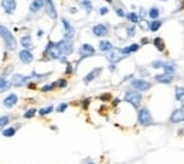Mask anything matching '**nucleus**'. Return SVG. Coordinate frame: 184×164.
I'll list each match as a JSON object with an SVG mask.
<instances>
[{"label": "nucleus", "instance_id": "37998d69", "mask_svg": "<svg viewBox=\"0 0 184 164\" xmlns=\"http://www.w3.org/2000/svg\"><path fill=\"white\" fill-rule=\"evenodd\" d=\"M74 72V68L71 64H67V69H65V74H72Z\"/></svg>", "mask_w": 184, "mask_h": 164}, {"label": "nucleus", "instance_id": "49530a36", "mask_svg": "<svg viewBox=\"0 0 184 164\" xmlns=\"http://www.w3.org/2000/svg\"><path fill=\"white\" fill-rule=\"evenodd\" d=\"M43 34H44L43 30H38V31H37V36H38V37H43Z\"/></svg>", "mask_w": 184, "mask_h": 164}, {"label": "nucleus", "instance_id": "5701e85b", "mask_svg": "<svg viewBox=\"0 0 184 164\" xmlns=\"http://www.w3.org/2000/svg\"><path fill=\"white\" fill-rule=\"evenodd\" d=\"M99 50L102 52H109V51H112V50H113V45H112V43H110V41L102 40L99 43Z\"/></svg>", "mask_w": 184, "mask_h": 164}, {"label": "nucleus", "instance_id": "09e8293b", "mask_svg": "<svg viewBox=\"0 0 184 164\" xmlns=\"http://www.w3.org/2000/svg\"><path fill=\"white\" fill-rule=\"evenodd\" d=\"M149 43V40H147V38H142V44H147Z\"/></svg>", "mask_w": 184, "mask_h": 164}, {"label": "nucleus", "instance_id": "9d476101", "mask_svg": "<svg viewBox=\"0 0 184 164\" xmlns=\"http://www.w3.org/2000/svg\"><path fill=\"white\" fill-rule=\"evenodd\" d=\"M79 55H81V59L82 58H91L95 55V48L92 47L91 44H82L79 47Z\"/></svg>", "mask_w": 184, "mask_h": 164}, {"label": "nucleus", "instance_id": "2eb2a0df", "mask_svg": "<svg viewBox=\"0 0 184 164\" xmlns=\"http://www.w3.org/2000/svg\"><path fill=\"white\" fill-rule=\"evenodd\" d=\"M18 58H20V61H21L23 64H31L34 57H33V54L30 52V50L24 48V50H21V51L18 52Z\"/></svg>", "mask_w": 184, "mask_h": 164}, {"label": "nucleus", "instance_id": "5fc2aeb1", "mask_svg": "<svg viewBox=\"0 0 184 164\" xmlns=\"http://www.w3.org/2000/svg\"><path fill=\"white\" fill-rule=\"evenodd\" d=\"M88 164H95V163H88Z\"/></svg>", "mask_w": 184, "mask_h": 164}, {"label": "nucleus", "instance_id": "aec40b11", "mask_svg": "<svg viewBox=\"0 0 184 164\" xmlns=\"http://www.w3.org/2000/svg\"><path fill=\"white\" fill-rule=\"evenodd\" d=\"M151 44L155 45L156 48H157L160 52H163L166 50V45H164V40H163L162 37H155L153 38V41H151Z\"/></svg>", "mask_w": 184, "mask_h": 164}, {"label": "nucleus", "instance_id": "bb28decb", "mask_svg": "<svg viewBox=\"0 0 184 164\" xmlns=\"http://www.w3.org/2000/svg\"><path fill=\"white\" fill-rule=\"evenodd\" d=\"M149 17L151 18V20H156V18H159V16H160V9L156 7V6H153V7L149 9Z\"/></svg>", "mask_w": 184, "mask_h": 164}, {"label": "nucleus", "instance_id": "423d86ee", "mask_svg": "<svg viewBox=\"0 0 184 164\" xmlns=\"http://www.w3.org/2000/svg\"><path fill=\"white\" fill-rule=\"evenodd\" d=\"M58 45L59 51L63 52V55H70L71 52L74 51V44H72V40H68V38H63L61 41L57 43Z\"/></svg>", "mask_w": 184, "mask_h": 164}, {"label": "nucleus", "instance_id": "a878e982", "mask_svg": "<svg viewBox=\"0 0 184 164\" xmlns=\"http://www.w3.org/2000/svg\"><path fill=\"white\" fill-rule=\"evenodd\" d=\"M20 43H21V45L26 48V50H29V48L33 47V40H31V37L30 36H23L21 40H20Z\"/></svg>", "mask_w": 184, "mask_h": 164}, {"label": "nucleus", "instance_id": "393cba45", "mask_svg": "<svg viewBox=\"0 0 184 164\" xmlns=\"http://www.w3.org/2000/svg\"><path fill=\"white\" fill-rule=\"evenodd\" d=\"M77 3L79 4V6H82V7L86 10V13H91L92 9H94L91 0H77Z\"/></svg>", "mask_w": 184, "mask_h": 164}, {"label": "nucleus", "instance_id": "dca6fc26", "mask_svg": "<svg viewBox=\"0 0 184 164\" xmlns=\"http://www.w3.org/2000/svg\"><path fill=\"white\" fill-rule=\"evenodd\" d=\"M101 72H102V68H101V67H98V68H95V69H92L91 72L86 74V75L84 77V82H85V84H89V82L95 79V78L98 77Z\"/></svg>", "mask_w": 184, "mask_h": 164}, {"label": "nucleus", "instance_id": "6ab92c4d", "mask_svg": "<svg viewBox=\"0 0 184 164\" xmlns=\"http://www.w3.org/2000/svg\"><path fill=\"white\" fill-rule=\"evenodd\" d=\"M174 98L177 102H180L184 106V88L183 86H177L174 89Z\"/></svg>", "mask_w": 184, "mask_h": 164}, {"label": "nucleus", "instance_id": "4c0bfd02", "mask_svg": "<svg viewBox=\"0 0 184 164\" xmlns=\"http://www.w3.org/2000/svg\"><path fill=\"white\" fill-rule=\"evenodd\" d=\"M115 11H116V14L119 16V17H126V13H125V10L122 7H116L115 9Z\"/></svg>", "mask_w": 184, "mask_h": 164}, {"label": "nucleus", "instance_id": "473e14b6", "mask_svg": "<svg viewBox=\"0 0 184 164\" xmlns=\"http://www.w3.org/2000/svg\"><path fill=\"white\" fill-rule=\"evenodd\" d=\"M55 86H57V84H47L44 85V86L41 88V91L43 92H50V91H54Z\"/></svg>", "mask_w": 184, "mask_h": 164}, {"label": "nucleus", "instance_id": "c9c22d12", "mask_svg": "<svg viewBox=\"0 0 184 164\" xmlns=\"http://www.w3.org/2000/svg\"><path fill=\"white\" fill-rule=\"evenodd\" d=\"M36 113H37L36 109H29V110H26V113H24V117H26V119H30V117H33Z\"/></svg>", "mask_w": 184, "mask_h": 164}, {"label": "nucleus", "instance_id": "603ef678", "mask_svg": "<svg viewBox=\"0 0 184 164\" xmlns=\"http://www.w3.org/2000/svg\"><path fill=\"white\" fill-rule=\"evenodd\" d=\"M2 128H3V124H0V130H2Z\"/></svg>", "mask_w": 184, "mask_h": 164}, {"label": "nucleus", "instance_id": "cd10ccee", "mask_svg": "<svg viewBox=\"0 0 184 164\" xmlns=\"http://www.w3.org/2000/svg\"><path fill=\"white\" fill-rule=\"evenodd\" d=\"M109 52H110V51H109ZM118 52H119V50H113V52H110L109 57H108V61L112 62V64H115V62H118L119 59L123 58V57H118Z\"/></svg>", "mask_w": 184, "mask_h": 164}, {"label": "nucleus", "instance_id": "4468645a", "mask_svg": "<svg viewBox=\"0 0 184 164\" xmlns=\"http://www.w3.org/2000/svg\"><path fill=\"white\" fill-rule=\"evenodd\" d=\"M92 34L95 37H106L108 36V27L105 24H96L92 27Z\"/></svg>", "mask_w": 184, "mask_h": 164}, {"label": "nucleus", "instance_id": "9b49d317", "mask_svg": "<svg viewBox=\"0 0 184 164\" xmlns=\"http://www.w3.org/2000/svg\"><path fill=\"white\" fill-rule=\"evenodd\" d=\"M11 79H13L11 84L14 85V86H23V85H26L27 82L31 79V77H29V75H21V74H14Z\"/></svg>", "mask_w": 184, "mask_h": 164}, {"label": "nucleus", "instance_id": "a19ab883", "mask_svg": "<svg viewBox=\"0 0 184 164\" xmlns=\"http://www.w3.org/2000/svg\"><path fill=\"white\" fill-rule=\"evenodd\" d=\"M99 99H101V101H109L110 95H109V93H102V95L99 96Z\"/></svg>", "mask_w": 184, "mask_h": 164}, {"label": "nucleus", "instance_id": "f257e3e1", "mask_svg": "<svg viewBox=\"0 0 184 164\" xmlns=\"http://www.w3.org/2000/svg\"><path fill=\"white\" fill-rule=\"evenodd\" d=\"M123 101L128 103H130V105L135 108V109H140V105H142V93H140L139 91H132V89H129V91L125 92V98H123Z\"/></svg>", "mask_w": 184, "mask_h": 164}, {"label": "nucleus", "instance_id": "7ed1b4c3", "mask_svg": "<svg viewBox=\"0 0 184 164\" xmlns=\"http://www.w3.org/2000/svg\"><path fill=\"white\" fill-rule=\"evenodd\" d=\"M137 123L143 128H147V126H153L155 124V120H153V116H151L150 110L147 108H140L139 112H137Z\"/></svg>", "mask_w": 184, "mask_h": 164}, {"label": "nucleus", "instance_id": "4be33fe9", "mask_svg": "<svg viewBox=\"0 0 184 164\" xmlns=\"http://www.w3.org/2000/svg\"><path fill=\"white\" fill-rule=\"evenodd\" d=\"M163 71L166 74H170V75H174L177 72V65H174L173 62H164L163 65Z\"/></svg>", "mask_w": 184, "mask_h": 164}, {"label": "nucleus", "instance_id": "20e7f679", "mask_svg": "<svg viewBox=\"0 0 184 164\" xmlns=\"http://www.w3.org/2000/svg\"><path fill=\"white\" fill-rule=\"evenodd\" d=\"M45 55H48L51 59H61L63 57V52L59 51L57 43H52V41H48L47 47H45Z\"/></svg>", "mask_w": 184, "mask_h": 164}, {"label": "nucleus", "instance_id": "7c9ffc66", "mask_svg": "<svg viewBox=\"0 0 184 164\" xmlns=\"http://www.w3.org/2000/svg\"><path fill=\"white\" fill-rule=\"evenodd\" d=\"M52 110H54V106H52V105L45 106V108H41V109L38 110V115H41V116H45V115H48V113H51Z\"/></svg>", "mask_w": 184, "mask_h": 164}, {"label": "nucleus", "instance_id": "72a5a7b5", "mask_svg": "<svg viewBox=\"0 0 184 164\" xmlns=\"http://www.w3.org/2000/svg\"><path fill=\"white\" fill-rule=\"evenodd\" d=\"M126 33H128V37H133V36H135V34H136V27H135V24H132L130 27H128Z\"/></svg>", "mask_w": 184, "mask_h": 164}, {"label": "nucleus", "instance_id": "412c9836", "mask_svg": "<svg viewBox=\"0 0 184 164\" xmlns=\"http://www.w3.org/2000/svg\"><path fill=\"white\" fill-rule=\"evenodd\" d=\"M139 48H140L139 44H132V45H128V47H125V48H121V54L129 55V54H132V52H136Z\"/></svg>", "mask_w": 184, "mask_h": 164}, {"label": "nucleus", "instance_id": "1a4fd4ad", "mask_svg": "<svg viewBox=\"0 0 184 164\" xmlns=\"http://www.w3.org/2000/svg\"><path fill=\"white\" fill-rule=\"evenodd\" d=\"M184 122V106L183 108H178V109H174L170 115V123L177 124Z\"/></svg>", "mask_w": 184, "mask_h": 164}, {"label": "nucleus", "instance_id": "8fccbe9b", "mask_svg": "<svg viewBox=\"0 0 184 164\" xmlns=\"http://www.w3.org/2000/svg\"><path fill=\"white\" fill-rule=\"evenodd\" d=\"M106 2H108V3H112V2H113V0H106Z\"/></svg>", "mask_w": 184, "mask_h": 164}, {"label": "nucleus", "instance_id": "79ce46f5", "mask_svg": "<svg viewBox=\"0 0 184 164\" xmlns=\"http://www.w3.org/2000/svg\"><path fill=\"white\" fill-rule=\"evenodd\" d=\"M108 11H109V9H108V7H101L99 9V14L105 16V14H108Z\"/></svg>", "mask_w": 184, "mask_h": 164}, {"label": "nucleus", "instance_id": "58836bf2", "mask_svg": "<svg viewBox=\"0 0 184 164\" xmlns=\"http://www.w3.org/2000/svg\"><path fill=\"white\" fill-rule=\"evenodd\" d=\"M9 122H10V117L9 116H0V124H7Z\"/></svg>", "mask_w": 184, "mask_h": 164}, {"label": "nucleus", "instance_id": "f3484780", "mask_svg": "<svg viewBox=\"0 0 184 164\" xmlns=\"http://www.w3.org/2000/svg\"><path fill=\"white\" fill-rule=\"evenodd\" d=\"M17 101H18L17 95H16V93H10L9 96H6V98H4L3 105L6 106V108H13V106L17 103Z\"/></svg>", "mask_w": 184, "mask_h": 164}, {"label": "nucleus", "instance_id": "6e6552de", "mask_svg": "<svg viewBox=\"0 0 184 164\" xmlns=\"http://www.w3.org/2000/svg\"><path fill=\"white\" fill-rule=\"evenodd\" d=\"M44 9H45V13L48 14V17L51 18V20H57L58 13H57V9H55L52 0H44Z\"/></svg>", "mask_w": 184, "mask_h": 164}, {"label": "nucleus", "instance_id": "c756f323", "mask_svg": "<svg viewBox=\"0 0 184 164\" xmlns=\"http://www.w3.org/2000/svg\"><path fill=\"white\" fill-rule=\"evenodd\" d=\"M9 86H10V82H9L6 78H0V93L4 91H7Z\"/></svg>", "mask_w": 184, "mask_h": 164}, {"label": "nucleus", "instance_id": "ea45409f", "mask_svg": "<svg viewBox=\"0 0 184 164\" xmlns=\"http://www.w3.org/2000/svg\"><path fill=\"white\" fill-rule=\"evenodd\" d=\"M55 84H57V86L58 88H65L67 86V81L65 79H58Z\"/></svg>", "mask_w": 184, "mask_h": 164}, {"label": "nucleus", "instance_id": "a211bd4d", "mask_svg": "<svg viewBox=\"0 0 184 164\" xmlns=\"http://www.w3.org/2000/svg\"><path fill=\"white\" fill-rule=\"evenodd\" d=\"M43 7H44V0H33V2L30 3V11H31V13H37V11H40Z\"/></svg>", "mask_w": 184, "mask_h": 164}, {"label": "nucleus", "instance_id": "c03bdc74", "mask_svg": "<svg viewBox=\"0 0 184 164\" xmlns=\"http://www.w3.org/2000/svg\"><path fill=\"white\" fill-rule=\"evenodd\" d=\"M89 102H91V99H85V101H84V103H82V106H84V108H88Z\"/></svg>", "mask_w": 184, "mask_h": 164}, {"label": "nucleus", "instance_id": "f8f14e48", "mask_svg": "<svg viewBox=\"0 0 184 164\" xmlns=\"http://www.w3.org/2000/svg\"><path fill=\"white\" fill-rule=\"evenodd\" d=\"M2 7L7 14H13L17 7V2L16 0H2Z\"/></svg>", "mask_w": 184, "mask_h": 164}, {"label": "nucleus", "instance_id": "864d4df0", "mask_svg": "<svg viewBox=\"0 0 184 164\" xmlns=\"http://www.w3.org/2000/svg\"><path fill=\"white\" fill-rule=\"evenodd\" d=\"M160 2H167V0H160Z\"/></svg>", "mask_w": 184, "mask_h": 164}, {"label": "nucleus", "instance_id": "39448f33", "mask_svg": "<svg viewBox=\"0 0 184 164\" xmlns=\"http://www.w3.org/2000/svg\"><path fill=\"white\" fill-rule=\"evenodd\" d=\"M132 88L133 89H136V91L139 92H147L149 89L151 88V84L149 82V81L143 79V78H137V79H133L132 82Z\"/></svg>", "mask_w": 184, "mask_h": 164}, {"label": "nucleus", "instance_id": "a18cd8bd", "mask_svg": "<svg viewBox=\"0 0 184 164\" xmlns=\"http://www.w3.org/2000/svg\"><path fill=\"white\" fill-rule=\"evenodd\" d=\"M119 102H121V99H113V102H112V105L113 106H118Z\"/></svg>", "mask_w": 184, "mask_h": 164}, {"label": "nucleus", "instance_id": "2f4dec72", "mask_svg": "<svg viewBox=\"0 0 184 164\" xmlns=\"http://www.w3.org/2000/svg\"><path fill=\"white\" fill-rule=\"evenodd\" d=\"M2 135H3L4 137H11V136H14V135H16V129H14V128L3 129V132H2Z\"/></svg>", "mask_w": 184, "mask_h": 164}, {"label": "nucleus", "instance_id": "e433bc0d", "mask_svg": "<svg viewBox=\"0 0 184 164\" xmlns=\"http://www.w3.org/2000/svg\"><path fill=\"white\" fill-rule=\"evenodd\" d=\"M67 108H68V105H67V103H59L58 106H57V112L58 113H63V112H65L67 110Z\"/></svg>", "mask_w": 184, "mask_h": 164}, {"label": "nucleus", "instance_id": "f704fd0d", "mask_svg": "<svg viewBox=\"0 0 184 164\" xmlns=\"http://www.w3.org/2000/svg\"><path fill=\"white\" fill-rule=\"evenodd\" d=\"M163 65H164V61H153L151 62V67L155 69H159V68L163 69Z\"/></svg>", "mask_w": 184, "mask_h": 164}, {"label": "nucleus", "instance_id": "0eeeda50", "mask_svg": "<svg viewBox=\"0 0 184 164\" xmlns=\"http://www.w3.org/2000/svg\"><path fill=\"white\" fill-rule=\"evenodd\" d=\"M61 21H63V29H64V38H68V40H72L74 36H75V29L72 27L68 20L65 17L61 18Z\"/></svg>", "mask_w": 184, "mask_h": 164}, {"label": "nucleus", "instance_id": "ddd939ff", "mask_svg": "<svg viewBox=\"0 0 184 164\" xmlns=\"http://www.w3.org/2000/svg\"><path fill=\"white\" fill-rule=\"evenodd\" d=\"M155 81L159 82V84H166L170 85L174 81V75H170V74H159V75H155Z\"/></svg>", "mask_w": 184, "mask_h": 164}, {"label": "nucleus", "instance_id": "3c124183", "mask_svg": "<svg viewBox=\"0 0 184 164\" xmlns=\"http://www.w3.org/2000/svg\"><path fill=\"white\" fill-rule=\"evenodd\" d=\"M180 133H181V135H184V129H183V130H181V132H180Z\"/></svg>", "mask_w": 184, "mask_h": 164}, {"label": "nucleus", "instance_id": "c85d7f7f", "mask_svg": "<svg viewBox=\"0 0 184 164\" xmlns=\"http://www.w3.org/2000/svg\"><path fill=\"white\" fill-rule=\"evenodd\" d=\"M126 18H128L132 24H137V23H139V16H137V13H135V11L128 13V14H126Z\"/></svg>", "mask_w": 184, "mask_h": 164}, {"label": "nucleus", "instance_id": "b1692460", "mask_svg": "<svg viewBox=\"0 0 184 164\" xmlns=\"http://www.w3.org/2000/svg\"><path fill=\"white\" fill-rule=\"evenodd\" d=\"M162 26H163V20H159V18H156V20H151V21L149 23V30L155 33V31H157V30L160 29Z\"/></svg>", "mask_w": 184, "mask_h": 164}, {"label": "nucleus", "instance_id": "f03ea898", "mask_svg": "<svg viewBox=\"0 0 184 164\" xmlns=\"http://www.w3.org/2000/svg\"><path fill=\"white\" fill-rule=\"evenodd\" d=\"M0 37L4 40V45H6V48H7V50H14L16 44H17V41H16V37L11 34V31L7 29V27L2 26V24H0Z\"/></svg>", "mask_w": 184, "mask_h": 164}, {"label": "nucleus", "instance_id": "de8ad7c7", "mask_svg": "<svg viewBox=\"0 0 184 164\" xmlns=\"http://www.w3.org/2000/svg\"><path fill=\"white\" fill-rule=\"evenodd\" d=\"M70 13H77V9H75V7H71V9H70Z\"/></svg>", "mask_w": 184, "mask_h": 164}]
</instances>
